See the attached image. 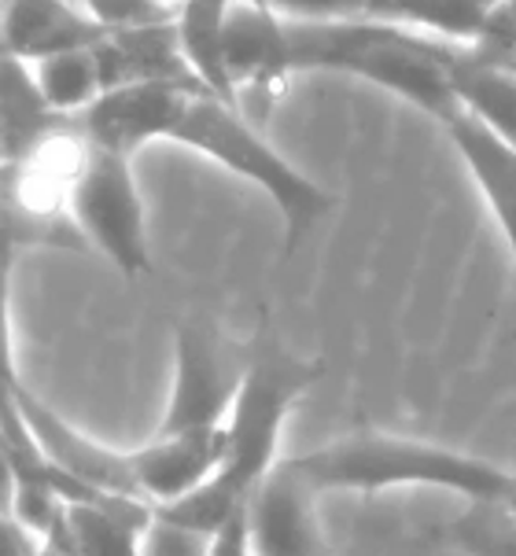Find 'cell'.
<instances>
[{
	"instance_id": "3",
	"label": "cell",
	"mask_w": 516,
	"mask_h": 556,
	"mask_svg": "<svg viewBox=\"0 0 516 556\" xmlns=\"http://www.w3.org/2000/svg\"><path fill=\"white\" fill-rule=\"evenodd\" d=\"M295 472L314 494L332 490H391V486H439L468 502H502L513 476L480 457L457 454L425 439L391 435V431H354L328 446L292 457Z\"/></svg>"
},
{
	"instance_id": "14",
	"label": "cell",
	"mask_w": 516,
	"mask_h": 556,
	"mask_svg": "<svg viewBox=\"0 0 516 556\" xmlns=\"http://www.w3.org/2000/svg\"><path fill=\"white\" fill-rule=\"evenodd\" d=\"M446 134L454 140L457 152H462L465 166L473 169L494 222L502 225L505 243H509V251H513V266H516V152L505 148L499 137L487 134L480 122H473L468 115H457L454 122H446ZM513 339H516V328H513Z\"/></svg>"
},
{
	"instance_id": "13",
	"label": "cell",
	"mask_w": 516,
	"mask_h": 556,
	"mask_svg": "<svg viewBox=\"0 0 516 556\" xmlns=\"http://www.w3.org/2000/svg\"><path fill=\"white\" fill-rule=\"evenodd\" d=\"M148 523H152V505L129 497L67 502L63 527L49 545L63 556H140Z\"/></svg>"
},
{
	"instance_id": "7",
	"label": "cell",
	"mask_w": 516,
	"mask_h": 556,
	"mask_svg": "<svg viewBox=\"0 0 516 556\" xmlns=\"http://www.w3.org/2000/svg\"><path fill=\"white\" fill-rule=\"evenodd\" d=\"M248 351L232 346L206 320H181L174 351V391L155 435L222 428L240 391Z\"/></svg>"
},
{
	"instance_id": "2",
	"label": "cell",
	"mask_w": 516,
	"mask_h": 556,
	"mask_svg": "<svg viewBox=\"0 0 516 556\" xmlns=\"http://www.w3.org/2000/svg\"><path fill=\"white\" fill-rule=\"evenodd\" d=\"M285 41L292 71L354 74L380 89H391L443 126L462 115L450 89V63L462 52L457 45L377 23L362 15V8L332 18H285Z\"/></svg>"
},
{
	"instance_id": "21",
	"label": "cell",
	"mask_w": 516,
	"mask_h": 556,
	"mask_svg": "<svg viewBox=\"0 0 516 556\" xmlns=\"http://www.w3.org/2000/svg\"><path fill=\"white\" fill-rule=\"evenodd\" d=\"M86 12L108 34H122L140 30V26L174 23L177 4H155V0H89Z\"/></svg>"
},
{
	"instance_id": "25",
	"label": "cell",
	"mask_w": 516,
	"mask_h": 556,
	"mask_svg": "<svg viewBox=\"0 0 516 556\" xmlns=\"http://www.w3.org/2000/svg\"><path fill=\"white\" fill-rule=\"evenodd\" d=\"M45 542H37L12 513L0 508V556H41Z\"/></svg>"
},
{
	"instance_id": "4",
	"label": "cell",
	"mask_w": 516,
	"mask_h": 556,
	"mask_svg": "<svg viewBox=\"0 0 516 556\" xmlns=\"http://www.w3.org/2000/svg\"><path fill=\"white\" fill-rule=\"evenodd\" d=\"M159 140L192 148V152L225 166L229 174L259 185L285 218V254H295L299 243L310 237V229L336 206L332 192H325L303 169L288 163L237 108L203 89L177 92Z\"/></svg>"
},
{
	"instance_id": "16",
	"label": "cell",
	"mask_w": 516,
	"mask_h": 556,
	"mask_svg": "<svg viewBox=\"0 0 516 556\" xmlns=\"http://www.w3.org/2000/svg\"><path fill=\"white\" fill-rule=\"evenodd\" d=\"M362 15L425 34L431 41L473 49L491 15V4L487 0H362Z\"/></svg>"
},
{
	"instance_id": "15",
	"label": "cell",
	"mask_w": 516,
	"mask_h": 556,
	"mask_svg": "<svg viewBox=\"0 0 516 556\" xmlns=\"http://www.w3.org/2000/svg\"><path fill=\"white\" fill-rule=\"evenodd\" d=\"M450 89L462 115L480 122L487 134L516 152V74H505L462 49L450 63Z\"/></svg>"
},
{
	"instance_id": "1",
	"label": "cell",
	"mask_w": 516,
	"mask_h": 556,
	"mask_svg": "<svg viewBox=\"0 0 516 556\" xmlns=\"http://www.w3.org/2000/svg\"><path fill=\"white\" fill-rule=\"evenodd\" d=\"M322 362L292 357L288 351H280L274 339L251 346L240 391L232 399L229 417H225L222 468L192 494L152 508V516L211 539L237 508L248 505V497L255 494L262 479L274 472V465L280 460L277 450L288 413L322 380Z\"/></svg>"
},
{
	"instance_id": "22",
	"label": "cell",
	"mask_w": 516,
	"mask_h": 556,
	"mask_svg": "<svg viewBox=\"0 0 516 556\" xmlns=\"http://www.w3.org/2000/svg\"><path fill=\"white\" fill-rule=\"evenodd\" d=\"M468 52L505 74H516V0L513 4H491V15H487L483 30Z\"/></svg>"
},
{
	"instance_id": "12",
	"label": "cell",
	"mask_w": 516,
	"mask_h": 556,
	"mask_svg": "<svg viewBox=\"0 0 516 556\" xmlns=\"http://www.w3.org/2000/svg\"><path fill=\"white\" fill-rule=\"evenodd\" d=\"M108 37L86 12V4L55 0H15L0 12V52L23 63H41L60 52L97 49Z\"/></svg>"
},
{
	"instance_id": "27",
	"label": "cell",
	"mask_w": 516,
	"mask_h": 556,
	"mask_svg": "<svg viewBox=\"0 0 516 556\" xmlns=\"http://www.w3.org/2000/svg\"><path fill=\"white\" fill-rule=\"evenodd\" d=\"M0 12H4V4H0Z\"/></svg>"
},
{
	"instance_id": "10",
	"label": "cell",
	"mask_w": 516,
	"mask_h": 556,
	"mask_svg": "<svg viewBox=\"0 0 516 556\" xmlns=\"http://www.w3.org/2000/svg\"><path fill=\"white\" fill-rule=\"evenodd\" d=\"M317 494L295 472L292 457L277 460L248 497V531L255 556H328Z\"/></svg>"
},
{
	"instance_id": "19",
	"label": "cell",
	"mask_w": 516,
	"mask_h": 556,
	"mask_svg": "<svg viewBox=\"0 0 516 556\" xmlns=\"http://www.w3.org/2000/svg\"><path fill=\"white\" fill-rule=\"evenodd\" d=\"M30 71H34V85H37V92H41L45 108L60 118H78L81 111H89L92 103L103 97L92 49L49 55V60H41V63H30Z\"/></svg>"
},
{
	"instance_id": "11",
	"label": "cell",
	"mask_w": 516,
	"mask_h": 556,
	"mask_svg": "<svg viewBox=\"0 0 516 556\" xmlns=\"http://www.w3.org/2000/svg\"><path fill=\"white\" fill-rule=\"evenodd\" d=\"M225 457V424L206 431H181V435H155L148 446L129 454L140 502L152 508L171 505L192 494L222 468Z\"/></svg>"
},
{
	"instance_id": "24",
	"label": "cell",
	"mask_w": 516,
	"mask_h": 556,
	"mask_svg": "<svg viewBox=\"0 0 516 556\" xmlns=\"http://www.w3.org/2000/svg\"><path fill=\"white\" fill-rule=\"evenodd\" d=\"M206 556H255L251 553V531H248V505L225 520L206 542Z\"/></svg>"
},
{
	"instance_id": "8",
	"label": "cell",
	"mask_w": 516,
	"mask_h": 556,
	"mask_svg": "<svg viewBox=\"0 0 516 556\" xmlns=\"http://www.w3.org/2000/svg\"><path fill=\"white\" fill-rule=\"evenodd\" d=\"M222 55L232 81L237 111L255 126L288 89V41L285 18L274 4H225L222 18Z\"/></svg>"
},
{
	"instance_id": "23",
	"label": "cell",
	"mask_w": 516,
	"mask_h": 556,
	"mask_svg": "<svg viewBox=\"0 0 516 556\" xmlns=\"http://www.w3.org/2000/svg\"><path fill=\"white\" fill-rule=\"evenodd\" d=\"M206 542L211 539H203V534L152 516L144 539H140V556H206Z\"/></svg>"
},
{
	"instance_id": "5",
	"label": "cell",
	"mask_w": 516,
	"mask_h": 556,
	"mask_svg": "<svg viewBox=\"0 0 516 556\" xmlns=\"http://www.w3.org/2000/svg\"><path fill=\"white\" fill-rule=\"evenodd\" d=\"M89 159V140L67 118L15 163L0 166V248L89 251L71 218V188Z\"/></svg>"
},
{
	"instance_id": "18",
	"label": "cell",
	"mask_w": 516,
	"mask_h": 556,
	"mask_svg": "<svg viewBox=\"0 0 516 556\" xmlns=\"http://www.w3.org/2000/svg\"><path fill=\"white\" fill-rule=\"evenodd\" d=\"M222 18H225V4H218V0H206V4H177L174 30H177V49H181L185 63H189L192 78L200 81L211 97L237 108L229 71H225V55H222Z\"/></svg>"
},
{
	"instance_id": "9",
	"label": "cell",
	"mask_w": 516,
	"mask_h": 556,
	"mask_svg": "<svg viewBox=\"0 0 516 556\" xmlns=\"http://www.w3.org/2000/svg\"><path fill=\"white\" fill-rule=\"evenodd\" d=\"M15 405L34 450L41 454V460L52 472H60L63 479L78 483L81 490H92L100 497H129V502H140L129 454H118V450H108L100 442H92L89 435H81L78 428H71L60 413L49 409V405L26 388H18Z\"/></svg>"
},
{
	"instance_id": "26",
	"label": "cell",
	"mask_w": 516,
	"mask_h": 556,
	"mask_svg": "<svg viewBox=\"0 0 516 556\" xmlns=\"http://www.w3.org/2000/svg\"><path fill=\"white\" fill-rule=\"evenodd\" d=\"M41 556H63V553L55 549V545H45V549H41Z\"/></svg>"
},
{
	"instance_id": "6",
	"label": "cell",
	"mask_w": 516,
	"mask_h": 556,
	"mask_svg": "<svg viewBox=\"0 0 516 556\" xmlns=\"http://www.w3.org/2000/svg\"><path fill=\"white\" fill-rule=\"evenodd\" d=\"M71 218L78 225L86 248L115 262L126 277H140V273L152 269L144 232V200L137 192L129 159L89 144V159L71 188Z\"/></svg>"
},
{
	"instance_id": "20",
	"label": "cell",
	"mask_w": 516,
	"mask_h": 556,
	"mask_svg": "<svg viewBox=\"0 0 516 556\" xmlns=\"http://www.w3.org/2000/svg\"><path fill=\"white\" fill-rule=\"evenodd\" d=\"M443 539L465 556H516V508L505 502H473L446 523Z\"/></svg>"
},
{
	"instance_id": "17",
	"label": "cell",
	"mask_w": 516,
	"mask_h": 556,
	"mask_svg": "<svg viewBox=\"0 0 516 556\" xmlns=\"http://www.w3.org/2000/svg\"><path fill=\"white\" fill-rule=\"evenodd\" d=\"M67 118L52 115L45 108L41 92L34 85L30 63L0 52V134H4V155L8 163L23 159L41 137H49L55 126Z\"/></svg>"
}]
</instances>
